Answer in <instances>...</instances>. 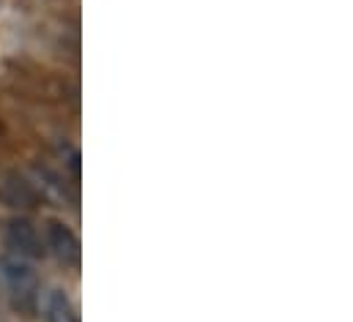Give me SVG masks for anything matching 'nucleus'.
Listing matches in <instances>:
<instances>
[{"mask_svg": "<svg viewBox=\"0 0 353 322\" xmlns=\"http://www.w3.org/2000/svg\"><path fill=\"white\" fill-rule=\"evenodd\" d=\"M6 243H8L11 254L25 257V259H33V257H41V254H44L41 233H39L28 219H14V222H8V227H6Z\"/></svg>", "mask_w": 353, "mask_h": 322, "instance_id": "obj_3", "label": "nucleus"}, {"mask_svg": "<svg viewBox=\"0 0 353 322\" xmlns=\"http://www.w3.org/2000/svg\"><path fill=\"white\" fill-rule=\"evenodd\" d=\"M0 290L6 301L22 314H33L41 303V281L33 265L11 251L0 254Z\"/></svg>", "mask_w": 353, "mask_h": 322, "instance_id": "obj_1", "label": "nucleus"}, {"mask_svg": "<svg viewBox=\"0 0 353 322\" xmlns=\"http://www.w3.org/2000/svg\"><path fill=\"white\" fill-rule=\"evenodd\" d=\"M41 241H44V251H50L61 265H69V268H77L80 265V254H83L80 238L74 235V230L69 224H63L58 219H50L44 224Z\"/></svg>", "mask_w": 353, "mask_h": 322, "instance_id": "obj_2", "label": "nucleus"}, {"mask_svg": "<svg viewBox=\"0 0 353 322\" xmlns=\"http://www.w3.org/2000/svg\"><path fill=\"white\" fill-rule=\"evenodd\" d=\"M44 317H47V322H80L74 306H72V301L61 290H55V292L47 295V301H44Z\"/></svg>", "mask_w": 353, "mask_h": 322, "instance_id": "obj_4", "label": "nucleus"}]
</instances>
